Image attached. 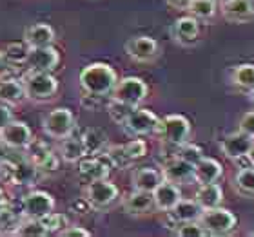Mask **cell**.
Returning <instances> with one entry per match:
<instances>
[{
    "mask_svg": "<svg viewBox=\"0 0 254 237\" xmlns=\"http://www.w3.org/2000/svg\"><path fill=\"white\" fill-rule=\"evenodd\" d=\"M80 82V89H82V95H91V96H98V98H106L113 93L115 85L118 82L117 71L107 65V63L95 62L85 65L82 71H80L78 76Z\"/></svg>",
    "mask_w": 254,
    "mask_h": 237,
    "instance_id": "6da1fadb",
    "label": "cell"
},
{
    "mask_svg": "<svg viewBox=\"0 0 254 237\" xmlns=\"http://www.w3.org/2000/svg\"><path fill=\"white\" fill-rule=\"evenodd\" d=\"M26 98L37 103L51 101L59 93V78L53 76V73L48 71H27V74L22 80Z\"/></svg>",
    "mask_w": 254,
    "mask_h": 237,
    "instance_id": "7a4b0ae2",
    "label": "cell"
},
{
    "mask_svg": "<svg viewBox=\"0 0 254 237\" xmlns=\"http://www.w3.org/2000/svg\"><path fill=\"white\" fill-rule=\"evenodd\" d=\"M74 129H76V118L65 107H57L55 111L46 114V118L42 120L44 134L53 140H64V138L71 136Z\"/></svg>",
    "mask_w": 254,
    "mask_h": 237,
    "instance_id": "3957f363",
    "label": "cell"
},
{
    "mask_svg": "<svg viewBox=\"0 0 254 237\" xmlns=\"http://www.w3.org/2000/svg\"><path fill=\"white\" fill-rule=\"evenodd\" d=\"M198 223L203 227L207 236H225L236 227V216L231 210L218 205L214 208L201 210Z\"/></svg>",
    "mask_w": 254,
    "mask_h": 237,
    "instance_id": "277c9868",
    "label": "cell"
},
{
    "mask_svg": "<svg viewBox=\"0 0 254 237\" xmlns=\"http://www.w3.org/2000/svg\"><path fill=\"white\" fill-rule=\"evenodd\" d=\"M156 132L169 147H180L182 143H186L189 140L190 123L182 114H169V116H165L164 120L158 121Z\"/></svg>",
    "mask_w": 254,
    "mask_h": 237,
    "instance_id": "5b68a950",
    "label": "cell"
},
{
    "mask_svg": "<svg viewBox=\"0 0 254 237\" xmlns=\"http://www.w3.org/2000/svg\"><path fill=\"white\" fill-rule=\"evenodd\" d=\"M120 190L115 183H111L107 178L96 179L91 183L85 185L84 197L87 199V203L91 205V208L95 210H104L107 206H111L115 201L118 199Z\"/></svg>",
    "mask_w": 254,
    "mask_h": 237,
    "instance_id": "8992f818",
    "label": "cell"
},
{
    "mask_svg": "<svg viewBox=\"0 0 254 237\" xmlns=\"http://www.w3.org/2000/svg\"><path fill=\"white\" fill-rule=\"evenodd\" d=\"M147 93V84L142 78L127 76V78H122L120 82H117V85H115V89L111 93V98L131 107H138L145 100Z\"/></svg>",
    "mask_w": 254,
    "mask_h": 237,
    "instance_id": "52a82bcc",
    "label": "cell"
},
{
    "mask_svg": "<svg viewBox=\"0 0 254 237\" xmlns=\"http://www.w3.org/2000/svg\"><path fill=\"white\" fill-rule=\"evenodd\" d=\"M158 116L149 109H142V107H134L127 118L124 120L122 127L124 131L131 136H147L156 132L158 127Z\"/></svg>",
    "mask_w": 254,
    "mask_h": 237,
    "instance_id": "ba28073f",
    "label": "cell"
},
{
    "mask_svg": "<svg viewBox=\"0 0 254 237\" xmlns=\"http://www.w3.org/2000/svg\"><path fill=\"white\" fill-rule=\"evenodd\" d=\"M113 165L106 152L102 154H87L78 161V178L84 183H91L96 179H104L109 176Z\"/></svg>",
    "mask_w": 254,
    "mask_h": 237,
    "instance_id": "9c48e42d",
    "label": "cell"
},
{
    "mask_svg": "<svg viewBox=\"0 0 254 237\" xmlns=\"http://www.w3.org/2000/svg\"><path fill=\"white\" fill-rule=\"evenodd\" d=\"M55 210V197L44 190H33L27 192L22 199V216L42 219Z\"/></svg>",
    "mask_w": 254,
    "mask_h": 237,
    "instance_id": "30bf717a",
    "label": "cell"
},
{
    "mask_svg": "<svg viewBox=\"0 0 254 237\" xmlns=\"http://www.w3.org/2000/svg\"><path fill=\"white\" fill-rule=\"evenodd\" d=\"M0 142L9 150H24L33 142V132L24 121L13 118L7 125L0 129Z\"/></svg>",
    "mask_w": 254,
    "mask_h": 237,
    "instance_id": "8fae6325",
    "label": "cell"
},
{
    "mask_svg": "<svg viewBox=\"0 0 254 237\" xmlns=\"http://www.w3.org/2000/svg\"><path fill=\"white\" fill-rule=\"evenodd\" d=\"M59 63V49L53 47V46H44V47H29L24 67L27 71H48V73H53Z\"/></svg>",
    "mask_w": 254,
    "mask_h": 237,
    "instance_id": "7c38bea8",
    "label": "cell"
},
{
    "mask_svg": "<svg viewBox=\"0 0 254 237\" xmlns=\"http://www.w3.org/2000/svg\"><path fill=\"white\" fill-rule=\"evenodd\" d=\"M126 53L134 62H151L158 54V44L151 37H132L126 42Z\"/></svg>",
    "mask_w": 254,
    "mask_h": 237,
    "instance_id": "4fadbf2b",
    "label": "cell"
},
{
    "mask_svg": "<svg viewBox=\"0 0 254 237\" xmlns=\"http://www.w3.org/2000/svg\"><path fill=\"white\" fill-rule=\"evenodd\" d=\"M254 145V138L244 131L233 132L229 136L223 138L222 142V152L227 156L229 159H240L245 158L251 147Z\"/></svg>",
    "mask_w": 254,
    "mask_h": 237,
    "instance_id": "5bb4252c",
    "label": "cell"
},
{
    "mask_svg": "<svg viewBox=\"0 0 254 237\" xmlns=\"http://www.w3.org/2000/svg\"><path fill=\"white\" fill-rule=\"evenodd\" d=\"M162 174H164V179L173 181L176 185L187 183L190 179H194V165L178 158V156H173L167 161H164Z\"/></svg>",
    "mask_w": 254,
    "mask_h": 237,
    "instance_id": "9a60e30c",
    "label": "cell"
},
{
    "mask_svg": "<svg viewBox=\"0 0 254 237\" xmlns=\"http://www.w3.org/2000/svg\"><path fill=\"white\" fill-rule=\"evenodd\" d=\"M153 199H154V208H158L162 212H169L175 208V205L182 199L180 187L173 181L164 179L162 183L153 190Z\"/></svg>",
    "mask_w": 254,
    "mask_h": 237,
    "instance_id": "2e32d148",
    "label": "cell"
},
{
    "mask_svg": "<svg viewBox=\"0 0 254 237\" xmlns=\"http://www.w3.org/2000/svg\"><path fill=\"white\" fill-rule=\"evenodd\" d=\"M55 40H57V35H55V29L49 24H42V22H37L26 29L24 33V42L29 46V47H44V46H53Z\"/></svg>",
    "mask_w": 254,
    "mask_h": 237,
    "instance_id": "e0dca14e",
    "label": "cell"
},
{
    "mask_svg": "<svg viewBox=\"0 0 254 237\" xmlns=\"http://www.w3.org/2000/svg\"><path fill=\"white\" fill-rule=\"evenodd\" d=\"M154 208L153 192L145 190H134L124 199V210L131 216H143Z\"/></svg>",
    "mask_w": 254,
    "mask_h": 237,
    "instance_id": "ac0fdd59",
    "label": "cell"
},
{
    "mask_svg": "<svg viewBox=\"0 0 254 237\" xmlns=\"http://www.w3.org/2000/svg\"><path fill=\"white\" fill-rule=\"evenodd\" d=\"M198 33H200V26H198V18H194V16H182L173 26V37L182 46L194 44Z\"/></svg>",
    "mask_w": 254,
    "mask_h": 237,
    "instance_id": "d6986e66",
    "label": "cell"
},
{
    "mask_svg": "<svg viewBox=\"0 0 254 237\" xmlns=\"http://www.w3.org/2000/svg\"><path fill=\"white\" fill-rule=\"evenodd\" d=\"M222 13L229 22H247L254 16V5L251 0H225Z\"/></svg>",
    "mask_w": 254,
    "mask_h": 237,
    "instance_id": "ffe728a7",
    "label": "cell"
},
{
    "mask_svg": "<svg viewBox=\"0 0 254 237\" xmlns=\"http://www.w3.org/2000/svg\"><path fill=\"white\" fill-rule=\"evenodd\" d=\"M222 174H223L222 165L212 158H205V156H203V158L194 165V181H198L200 185L218 183V179L222 178Z\"/></svg>",
    "mask_w": 254,
    "mask_h": 237,
    "instance_id": "44dd1931",
    "label": "cell"
},
{
    "mask_svg": "<svg viewBox=\"0 0 254 237\" xmlns=\"http://www.w3.org/2000/svg\"><path fill=\"white\" fill-rule=\"evenodd\" d=\"M162 181H164L162 170L151 169V167H142V169L134 170V174H132V189L153 192Z\"/></svg>",
    "mask_w": 254,
    "mask_h": 237,
    "instance_id": "7402d4cb",
    "label": "cell"
},
{
    "mask_svg": "<svg viewBox=\"0 0 254 237\" xmlns=\"http://www.w3.org/2000/svg\"><path fill=\"white\" fill-rule=\"evenodd\" d=\"M222 199H223V190L218 183L200 185V189L196 190V195H194V201L201 206V210L222 205Z\"/></svg>",
    "mask_w": 254,
    "mask_h": 237,
    "instance_id": "603a6c76",
    "label": "cell"
},
{
    "mask_svg": "<svg viewBox=\"0 0 254 237\" xmlns=\"http://www.w3.org/2000/svg\"><path fill=\"white\" fill-rule=\"evenodd\" d=\"M200 214H201V206L194 199H180L175 205V208L169 210V216L175 221V225L187 223V221H198Z\"/></svg>",
    "mask_w": 254,
    "mask_h": 237,
    "instance_id": "cb8c5ba5",
    "label": "cell"
},
{
    "mask_svg": "<svg viewBox=\"0 0 254 237\" xmlns=\"http://www.w3.org/2000/svg\"><path fill=\"white\" fill-rule=\"evenodd\" d=\"M60 142L62 143H60L59 154L64 161H67V163H78L84 156H87V150H85L84 143H82L80 138H73V134H71V136L64 138Z\"/></svg>",
    "mask_w": 254,
    "mask_h": 237,
    "instance_id": "d4e9b609",
    "label": "cell"
},
{
    "mask_svg": "<svg viewBox=\"0 0 254 237\" xmlns=\"http://www.w3.org/2000/svg\"><path fill=\"white\" fill-rule=\"evenodd\" d=\"M26 98L24 85L15 78H2L0 80V101L7 105H18Z\"/></svg>",
    "mask_w": 254,
    "mask_h": 237,
    "instance_id": "484cf974",
    "label": "cell"
},
{
    "mask_svg": "<svg viewBox=\"0 0 254 237\" xmlns=\"http://www.w3.org/2000/svg\"><path fill=\"white\" fill-rule=\"evenodd\" d=\"M40 176V170L37 169V165L31 163L29 159H22L13 163V181L11 185H33Z\"/></svg>",
    "mask_w": 254,
    "mask_h": 237,
    "instance_id": "4316f807",
    "label": "cell"
},
{
    "mask_svg": "<svg viewBox=\"0 0 254 237\" xmlns=\"http://www.w3.org/2000/svg\"><path fill=\"white\" fill-rule=\"evenodd\" d=\"M82 143H84L87 154H102L107 145V134L102 129H85L84 134L80 136Z\"/></svg>",
    "mask_w": 254,
    "mask_h": 237,
    "instance_id": "83f0119b",
    "label": "cell"
},
{
    "mask_svg": "<svg viewBox=\"0 0 254 237\" xmlns=\"http://www.w3.org/2000/svg\"><path fill=\"white\" fill-rule=\"evenodd\" d=\"M13 236L20 237H44L48 236V228L44 227L42 219H35V217H24L20 219L18 227H16Z\"/></svg>",
    "mask_w": 254,
    "mask_h": 237,
    "instance_id": "f1b7e54d",
    "label": "cell"
},
{
    "mask_svg": "<svg viewBox=\"0 0 254 237\" xmlns=\"http://www.w3.org/2000/svg\"><path fill=\"white\" fill-rule=\"evenodd\" d=\"M18 223H20V217L13 212V208L2 203L0 205V234L2 236H13Z\"/></svg>",
    "mask_w": 254,
    "mask_h": 237,
    "instance_id": "f546056e",
    "label": "cell"
},
{
    "mask_svg": "<svg viewBox=\"0 0 254 237\" xmlns=\"http://www.w3.org/2000/svg\"><path fill=\"white\" fill-rule=\"evenodd\" d=\"M233 82L242 89L253 91L254 89V65L253 63H242L234 69Z\"/></svg>",
    "mask_w": 254,
    "mask_h": 237,
    "instance_id": "4dcf8cb0",
    "label": "cell"
},
{
    "mask_svg": "<svg viewBox=\"0 0 254 237\" xmlns=\"http://www.w3.org/2000/svg\"><path fill=\"white\" fill-rule=\"evenodd\" d=\"M187 11L190 13V16L194 18H201V20H207L214 15L216 11V0H190Z\"/></svg>",
    "mask_w": 254,
    "mask_h": 237,
    "instance_id": "1f68e13d",
    "label": "cell"
},
{
    "mask_svg": "<svg viewBox=\"0 0 254 237\" xmlns=\"http://www.w3.org/2000/svg\"><path fill=\"white\" fill-rule=\"evenodd\" d=\"M27 51H29V46L24 40L9 44L7 49L4 51L5 62H11L13 65H24V62L27 58Z\"/></svg>",
    "mask_w": 254,
    "mask_h": 237,
    "instance_id": "d6a6232c",
    "label": "cell"
},
{
    "mask_svg": "<svg viewBox=\"0 0 254 237\" xmlns=\"http://www.w3.org/2000/svg\"><path fill=\"white\" fill-rule=\"evenodd\" d=\"M42 223L44 227L48 228V234H60L64 228L67 227L69 221H67V216L65 214H59V212H51L48 216L42 217Z\"/></svg>",
    "mask_w": 254,
    "mask_h": 237,
    "instance_id": "836d02e7",
    "label": "cell"
},
{
    "mask_svg": "<svg viewBox=\"0 0 254 237\" xmlns=\"http://www.w3.org/2000/svg\"><path fill=\"white\" fill-rule=\"evenodd\" d=\"M234 183L242 194H254V169H242L234 178Z\"/></svg>",
    "mask_w": 254,
    "mask_h": 237,
    "instance_id": "e575fe53",
    "label": "cell"
},
{
    "mask_svg": "<svg viewBox=\"0 0 254 237\" xmlns=\"http://www.w3.org/2000/svg\"><path fill=\"white\" fill-rule=\"evenodd\" d=\"M176 156L182 159H186V161H189V163L196 165L201 158H203V152H201L200 147H196V145H192V143L186 142V143H182L180 147H176Z\"/></svg>",
    "mask_w": 254,
    "mask_h": 237,
    "instance_id": "d590c367",
    "label": "cell"
},
{
    "mask_svg": "<svg viewBox=\"0 0 254 237\" xmlns=\"http://www.w3.org/2000/svg\"><path fill=\"white\" fill-rule=\"evenodd\" d=\"M175 234L180 237H205L207 236V232L203 230V227H201L198 221L178 223Z\"/></svg>",
    "mask_w": 254,
    "mask_h": 237,
    "instance_id": "8d00e7d4",
    "label": "cell"
},
{
    "mask_svg": "<svg viewBox=\"0 0 254 237\" xmlns=\"http://www.w3.org/2000/svg\"><path fill=\"white\" fill-rule=\"evenodd\" d=\"M124 147V152H126V156L131 161H136V159L143 158L145 154H147V143L143 142V140H131V142H127L126 145H122Z\"/></svg>",
    "mask_w": 254,
    "mask_h": 237,
    "instance_id": "74e56055",
    "label": "cell"
},
{
    "mask_svg": "<svg viewBox=\"0 0 254 237\" xmlns=\"http://www.w3.org/2000/svg\"><path fill=\"white\" fill-rule=\"evenodd\" d=\"M106 156L111 161L113 169H127L132 163L131 159L126 156V152H124L122 145H117V147H111L109 150H106Z\"/></svg>",
    "mask_w": 254,
    "mask_h": 237,
    "instance_id": "f35d334b",
    "label": "cell"
},
{
    "mask_svg": "<svg viewBox=\"0 0 254 237\" xmlns=\"http://www.w3.org/2000/svg\"><path fill=\"white\" fill-rule=\"evenodd\" d=\"M132 109H134V107L127 105V103H122V101H117V100H111V103L107 105V112H109L111 120L120 123V125H122L124 120L127 118V114H129Z\"/></svg>",
    "mask_w": 254,
    "mask_h": 237,
    "instance_id": "ab89813d",
    "label": "cell"
},
{
    "mask_svg": "<svg viewBox=\"0 0 254 237\" xmlns=\"http://www.w3.org/2000/svg\"><path fill=\"white\" fill-rule=\"evenodd\" d=\"M59 169H60V159H59V156L53 152V150L48 154V158L44 159L42 163L38 165L40 174H53V172H57Z\"/></svg>",
    "mask_w": 254,
    "mask_h": 237,
    "instance_id": "60d3db41",
    "label": "cell"
},
{
    "mask_svg": "<svg viewBox=\"0 0 254 237\" xmlns=\"http://www.w3.org/2000/svg\"><path fill=\"white\" fill-rule=\"evenodd\" d=\"M59 236L64 237H91V232L87 228L80 227V225H67V227L64 228L62 232Z\"/></svg>",
    "mask_w": 254,
    "mask_h": 237,
    "instance_id": "b9f144b4",
    "label": "cell"
},
{
    "mask_svg": "<svg viewBox=\"0 0 254 237\" xmlns=\"http://www.w3.org/2000/svg\"><path fill=\"white\" fill-rule=\"evenodd\" d=\"M240 131L247 132L254 138V112H247L240 120Z\"/></svg>",
    "mask_w": 254,
    "mask_h": 237,
    "instance_id": "7bdbcfd3",
    "label": "cell"
},
{
    "mask_svg": "<svg viewBox=\"0 0 254 237\" xmlns=\"http://www.w3.org/2000/svg\"><path fill=\"white\" fill-rule=\"evenodd\" d=\"M102 100L104 98H98V96H91V95H82V105L89 111H96L98 107L102 105Z\"/></svg>",
    "mask_w": 254,
    "mask_h": 237,
    "instance_id": "ee69618b",
    "label": "cell"
},
{
    "mask_svg": "<svg viewBox=\"0 0 254 237\" xmlns=\"http://www.w3.org/2000/svg\"><path fill=\"white\" fill-rule=\"evenodd\" d=\"M11 120H13V109H11V105L0 101V129L7 125Z\"/></svg>",
    "mask_w": 254,
    "mask_h": 237,
    "instance_id": "f6af8a7d",
    "label": "cell"
},
{
    "mask_svg": "<svg viewBox=\"0 0 254 237\" xmlns=\"http://www.w3.org/2000/svg\"><path fill=\"white\" fill-rule=\"evenodd\" d=\"M71 208H73L74 212H78V214H85L87 210H91V205L87 203V199L85 197H82V199H76L71 205Z\"/></svg>",
    "mask_w": 254,
    "mask_h": 237,
    "instance_id": "bcb514c9",
    "label": "cell"
},
{
    "mask_svg": "<svg viewBox=\"0 0 254 237\" xmlns=\"http://www.w3.org/2000/svg\"><path fill=\"white\" fill-rule=\"evenodd\" d=\"M167 4H169L173 9H187L190 4V0H167Z\"/></svg>",
    "mask_w": 254,
    "mask_h": 237,
    "instance_id": "7dc6e473",
    "label": "cell"
},
{
    "mask_svg": "<svg viewBox=\"0 0 254 237\" xmlns=\"http://www.w3.org/2000/svg\"><path fill=\"white\" fill-rule=\"evenodd\" d=\"M7 159H9V148H7L4 143L0 142V165L5 163Z\"/></svg>",
    "mask_w": 254,
    "mask_h": 237,
    "instance_id": "c3c4849f",
    "label": "cell"
},
{
    "mask_svg": "<svg viewBox=\"0 0 254 237\" xmlns=\"http://www.w3.org/2000/svg\"><path fill=\"white\" fill-rule=\"evenodd\" d=\"M5 56H4V51H0V73L4 71V67H5Z\"/></svg>",
    "mask_w": 254,
    "mask_h": 237,
    "instance_id": "681fc988",
    "label": "cell"
},
{
    "mask_svg": "<svg viewBox=\"0 0 254 237\" xmlns=\"http://www.w3.org/2000/svg\"><path fill=\"white\" fill-rule=\"evenodd\" d=\"M247 158H249V161H251V165L254 167V145L251 147V150L247 152Z\"/></svg>",
    "mask_w": 254,
    "mask_h": 237,
    "instance_id": "f907efd6",
    "label": "cell"
},
{
    "mask_svg": "<svg viewBox=\"0 0 254 237\" xmlns=\"http://www.w3.org/2000/svg\"><path fill=\"white\" fill-rule=\"evenodd\" d=\"M4 203V190H2V185H0V205Z\"/></svg>",
    "mask_w": 254,
    "mask_h": 237,
    "instance_id": "816d5d0a",
    "label": "cell"
},
{
    "mask_svg": "<svg viewBox=\"0 0 254 237\" xmlns=\"http://www.w3.org/2000/svg\"><path fill=\"white\" fill-rule=\"evenodd\" d=\"M251 103H253V105H254V89L251 91Z\"/></svg>",
    "mask_w": 254,
    "mask_h": 237,
    "instance_id": "f5cc1de1",
    "label": "cell"
},
{
    "mask_svg": "<svg viewBox=\"0 0 254 237\" xmlns=\"http://www.w3.org/2000/svg\"><path fill=\"white\" fill-rule=\"evenodd\" d=\"M216 2H220V4H223V2H225V0H216Z\"/></svg>",
    "mask_w": 254,
    "mask_h": 237,
    "instance_id": "db71d44e",
    "label": "cell"
},
{
    "mask_svg": "<svg viewBox=\"0 0 254 237\" xmlns=\"http://www.w3.org/2000/svg\"><path fill=\"white\" fill-rule=\"evenodd\" d=\"M253 236H254V232H253Z\"/></svg>",
    "mask_w": 254,
    "mask_h": 237,
    "instance_id": "11a10c76",
    "label": "cell"
}]
</instances>
